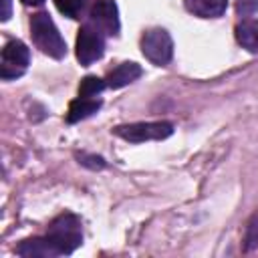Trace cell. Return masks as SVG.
Returning a JSON list of instances; mask_svg holds the SVG:
<instances>
[{
  "mask_svg": "<svg viewBox=\"0 0 258 258\" xmlns=\"http://www.w3.org/2000/svg\"><path fill=\"white\" fill-rule=\"evenodd\" d=\"M30 32H32V40L34 44L48 56L52 58H62L67 54V44L58 32V28L54 26L52 18L46 12H38L32 16L30 20Z\"/></svg>",
  "mask_w": 258,
  "mask_h": 258,
  "instance_id": "1",
  "label": "cell"
},
{
  "mask_svg": "<svg viewBox=\"0 0 258 258\" xmlns=\"http://www.w3.org/2000/svg\"><path fill=\"white\" fill-rule=\"evenodd\" d=\"M46 238L54 244L58 254H71L83 242L81 220L77 216H73V214H62V216L54 218L52 224L48 226Z\"/></svg>",
  "mask_w": 258,
  "mask_h": 258,
  "instance_id": "2",
  "label": "cell"
},
{
  "mask_svg": "<svg viewBox=\"0 0 258 258\" xmlns=\"http://www.w3.org/2000/svg\"><path fill=\"white\" fill-rule=\"evenodd\" d=\"M173 133V125L167 121H141L131 125H119L115 127V135L131 141V143H143V141H159Z\"/></svg>",
  "mask_w": 258,
  "mask_h": 258,
  "instance_id": "3",
  "label": "cell"
},
{
  "mask_svg": "<svg viewBox=\"0 0 258 258\" xmlns=\"http://www.w3.org/2000/svg\"><path fill=\"white\" fill-rule=\"evenodd\" d=\"M141 52L153 64H167L173 56V40L163 28H149L141 36Z\"/></svg>",
  "mask_w": 258,
  "mask_h": 258,
  "instance_id": "4",
  "label": "cell"
},
{
  "mask_svg": "<svg viewBox=\"0 0 258 258\" xmlns=\"http://www.w3.org/2000/svg\"><path fill=\"white\" fill-rule=\"evenodd\" d=\"M30 62V52L24 42L20 40H10L2 48V60H0V77L4 81L20 77Z\"/></svg>",
  "mask_w": 258,
  "mask_h": 258,
  "instance_id": "5",
  "label": "cell"
},
{
  "mask_svg": "<svg viewBox=\"0 0 258 258\" xmlns=\"http://www.w3.org/2000/svg\"><path fill=\"white\" fill-rule=\"evenodd\" d=\"M103 50H105L103 36L97 30L83 26L77 36V58L81 60V64H91L99 60L103 56Z\"/></svg>",
  "mask_w": 258,
  "mask_h": 258,
  "instance_id": "6",
  "label": "cell"
},
{
  "mask_svg": "<svg viewBox=\"0 0 258 258\" xmlns=\"http://www.w3.org/2000/svg\"><path fill=\"white\" fill-rule=\"evenodd\" d=\"M91 20L107 34L119 32V10L115 0H97L91 8Z\"/></svg>",
  "mask_w": 258,
  "mask_h": 258,
  "instance_id": "7",
  "label": "cell"
},
{
  "mask_svg": "<svg viewBox=\"0 0 258 258\" xmlns=\"http://www.w3.org/2000/svg\"><path fill=\"white\" fill-rule=\"evenodd\" d=\"M141 67L137 64V62H121L117 69H113L109 75H107V79H105V83H107V87H111V89H121V87H125V85H129V83H133V81H137L139 77H141Z\"/></svg>",
  "mask_w": 258,
  "mask_h": 258,
  "instance_id": "8",
  "label": "cell"
},
{
  "mask_svg": "<svg viewBox=\"0 0 258 258\" xmlns=\"http://www.w3.org/2000/svg\"><path fill=\"white\" fill-rule=\"evenodd\" d=\"M16 252L24 258H46V256H58V250L48 238H30L24 240Z\"/></svg>",
  "mask_w": 258,
  "mask_h": 258,
  "instance_id": "9",
  "label": "cell"
},
{
  "mask_svg": "<svg viewBox=\"0 0 258 258\" xmlns=\"http://www.w3.org/2000/svg\"><path fill=\"white\" fill-rule=\"evenodd\" d=\"M183 4L200 18H218L226 12L228 0H183Z\"/></svg>",
  "mask_w": 258,
  "mask_h": 258,
  "instance_id": "10",
  "label": "cell"
},
{
  "mask_svg": "<svg viewBox=\"0 0 258 258\" xmlns=\"http://www.w3.org/2000/svg\"><path fill=\"white\" fill-rule=\"evenodd\" d=\"M236 40L252 54H258V20H242L236 26Z\"/></svg>",
  "mask_w": 258,
  "mask_h": 258,
  "instance_id": "11",
  "label": "cell"
},
{
  "mask_svg": "<svg viewBox=\"0 0 258 258\" xmlns=\"http://www.w3.org/2000/svg\"><path fill=\"white\" fill-rule=\"evenodd\" d=\"M99 109H101V101L87 99V97H79L77 101L71 103L69 113H67V121H69V123H77V121L87 119L89 115L97 113Z\"/></svg>",
  "mask_w": 258,
  "mask_h": 258,
  "instance_id": "12",
  "label": "cell"
},
{
  "mask_svg": "<svg viewBox=\"0 0 258 258\" xmlns=\"http://www.w3.org/2000/svg\"><path fill=\"white\" fill-rule=\"evenodd\" d=\"M105 85H107V83H105L103 79L89 75V77H85V79L81 81V87H79V95H81V97H87V99H91V97L99 95V93L105 89Z\"/></svg>",
  "mask_w": 258,
  "mask_h": 258,
  "instance_id": "13",
  "label": "cell"
},
{
  "mask_svg": "<svg viewBox=\"0 0 258 258\" xmlns=\"http://www.w3.org/2000/svg\"><path fill=\"white\" fill-rule=\"evenodd\" d=\"M244 246L246 250H258V214H254L246 226V236H244Z\"/></svg>",
  "mask_w": 258,
  "mask_h": 258,
  "instance_id": "14",
  "label": "cell"
},
{
  "mask_svg": "<svg viewBox=\"0 0 258 258\" xmlns=\"http://www.w3.org/2000/svg\"><path fill=\"white\" fill-rule=\"evenodd\" d=\"M85 2H87V0H54L56 8H58L64 16H71V18H75V16L83 10Z\"/></svg>",
  "mask_w": 258,
  "mask_h": 258,
  "instance_id": "15",
  "label": "cell"
},
{
  "mask_svg": "<svg viewBox=\"0 0 258 258\" xmlns=\"http://www.w3.org/2000/svg\"><path fill=\"white\" fill-rule=\"evenodd\" d=\"M79 163L81 165H87L91 169H103L105 167V159L99 157V155H89V153H79Z\"/></svg>",
  "mask_w": 258,
  "mask_h": 258,
  "instance_id": "16",
  "label": "cell"
},
{
  "mask_svg": "<svg viewBox=\"0 0 258 258\" xmlns=\"http://www.w3.org/2000/svg\"><path fill=\"white\" fill-rule=\"evenodd\" d=\"M236 10L242 16H252L258 12V0H236Z\"/></svg>",
  "mask_w": 258,
  "mask_h": 258,
  "instance_id": "17",
  "label": "cell"
},
{
  "mask_svg": "<svg viewBox=\"0 0 258 258\" xmlns=\"http://www.w3.org/2000/svg\"><path fill=\"white\" fill-rule=\"evenodd\" d=\"M4 4V10H2V20H8L10 18V0H2Z\"/></svg>",
  "mask_w": 258,
  "mask_h": 258,
  "instance_id": "18",
  "label": "cell"
},
{
  "mask_svg": "<svg viewBox=\"0 0 258 258\" xmlns=\"http://www.w3.org/2000/svg\"><path fill=\"white\" fill-rule=\"evenodd\" d=\"M22 2H24V4H40L42 0H22Z\"/></svg>",
  "mask_w": 258,
  "mask_h": 258,
  "instance_id": "19",
  "label": "cell"
}]
</instances>
